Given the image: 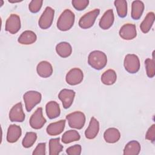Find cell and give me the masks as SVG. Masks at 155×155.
<instances>
[{
	"mask_svg": "<svg viewBox=\"0 0 155 155\" xmlns=\"http://www.w3.org/2000/svg\"><path fill=\"white\" fill-rule=\"evenodd\" d=\"M25 114L21 102L15 104L9 112V119L11 122H22L25 120Z\"/></svg>",
	"mask_w": 155,
	"mask_h": 155,
	"instance_id": "12",
	"label": "cell"
},
{
	"mask_svg": "<svg viewBox=\"0 0 155 155\" xmlns=\"http://www.w3.org/2000/svg\"><path fill=\"white\" fill-rule=\"evenodd\" d=\"M100 10L96 8L83 15L79 21V25L83 29H87L91 27L97 16L99 15Z\"/></svg>",
	"mask_w": 155,
	"mask_h": 155,
	"instance_id": "6",
	"label": "cell"
},
{
	"mask_svg": "<svg viewBox=\"0 0 155 155\" xmlns=\"http://www.w3.org/2000/svg\"><path fill=\"white\" fill-rule=\"evenodd\" d=\"M117 79L116 73L112 69L105 71L101 76L102 82L107 85H111L115 83Z\"/></svg>",
	"mask_w": 155,
	"mask_h": 155,
	"instance_id": "26",
	"label": "cell"
},
{
	"mask_svg": "<svg viewBox=\"0 0 155 155\" xmlns=\"http://www.w3.org/2000/svg\"><path fill=\"white\" fill-rule=\"evenodd\" d=\"M74 19L73 12L69 9H65L58 19L57 27L61 31H67L73 27Z\"/></svg>",
	"mask_w": 155,
	"mask_h": 155,
	"instance_id": "2",
	"label": "cell"
},
{
	"mask_svg": "<svg viewBox=\"0 0 155 155\" xmlns=\"http://www.w3.org/2000/svg\"><path fill=\"white\" fill-rule=\"evenodd\" d=\"M117 15L120 18H124L127 15V2L125 0H116L114 2Z\"/></svg>",
	"mask_w": 155,
	"mask_h": 155,
	"instance_id": "29",
	"label": "cell"
},
{
	"mask_svg": "<svg viewBox=\"0 0 155 155\" xmlns=\"http://www.w3.org/2000/svg\"><path fill=\"white\" fill-rule=\"evenodd\" d=\"M42 3L43 1L42 0H32L28 5L30 11L34 13L38 12L42 5Z\"/></svg>",
	"mask_w": 155,
	"mask_h": 155,
	"instance_id": "32",
	"label": "cell"
},
{
	"mask_svg": "<svg viewBox=\"0 0 155 155\" xmlns=\"http://www.w3.org/2000/svg\"><path fill=\"white\" fill-rule=\"evenodd\" d=\"M145 65L146 69V73L147 76L152 78L155 75V65H154V58L153 59L147 58L145 61Z\"/></svg>",
	"mask_w": 155,
	"mask_h": 155,
	"instance_id": "31",
	"label": "cell"
},
{
	"mask_svg": "<svg viewBox=\"0 0 155 155\" xmlns=\"http://www.w3.org/2000/svg\"><path fill=\"white\" fill-rule=\"evenodd\" d=\"M99 131V123L94 117L90 119L89 125L85 131V136L88 139H93L96 137Z\"/></svg>",
	"mask_w": 155,
	"mask_h": 155,
	"instance_id": "15",
	"label": "cell"
},
{
	"mask_svg": "<svg viewBox=\"0 0 155 155\" xmlns=\"http://www.w3.org/2000/svg\"><path fill=\"white\" fill-rule=\"evenodd\" d=\"M66 153L68 155H80L81 153V146L79 144H76L70 147L67 148Z\"/></svg>",
	"mask_w": 155,
	"mask_h": 155,
	"instance_id": "34",
	"label": "cell"
},
{
	"mask_svg": "<svg viewBox=\"0 0 155 155\" xmlns=\"http://www.w3.org/2000/svg\"><path fill=\"white\" fill-rule=\"evenodd\" d=\"M63 146L60 143V138L51 139L49 140V154L58 155L62 150Z\"/></svg>",
	"mask_w": 155,
	"mask_h": 155,
	"instance_id": "27",
	"label": "cell"
},
{
	"mask_svg": "<svg viewBox=\"0 0 155 155\" xmlns=\"http://www.w3.org/2000/svg\"><path fill=\"white\" fill-rule=\"evenodd\" d=\"M144 10V4L140 1H134L131 4V16L133 19H140Z\"/></svg>",
	"mask_w": 155,
	"mask_h": 155,
	"instance_id": "22",
	"label": "cell"
},
{
	"mask_svg": "<svg viewBox=\"0 0 155 155\" xmlns=\"http://www.w3.org/2000/svg\"><path fill=\"white\" fill-rule=\"evenodd\" d=\"M65 120H60L58 122L51 123L47 127V133L50 136L59 135L63 131L65 128Z\"/></svg>",
	"mask_w": 155,
	"mask_h": 155,
	"instance_id": "18",
	"label": "cell"
},
{
	"mask_svg": "<svg viewBox=\"0 0 155 155\" xmlns=\"http://www.w3.org/2000/svg\"><path fill=\"white\" fill-rule=\"evenodd\" d=\"M47 120L42 115V108L39 107L30 117L29 122L31 128L38 130L41 128Z\"/></svg>",
	"mask_w": 155,
	"mask_h": 155,
	"instance_id": "8",
	"label": "cell"
},
{
	"mask_svg": "<svg viewBox=\"0 0 155 155\" xmlns=\"http://www.w3.org/2000/svg\"><path fill=\"white\" fill-rule=\"evenodd\" d=\"M114 16L113 10L109 9L107 10L99 21V27L103 30H107L110 28L114 22Z\"/></svg>",
	"mask_w": 155,
	"mask_h": 155,
	"instance_id": "14",
	"label": "cell"
},
{
	"mask_svg": "<svg viewBox=\"0 0 155 155\" xmlns=\"http://www.w3.org/2000/svg\"><path fill=\"white\" fill-rule=\"evenodd\" d=\"M36 71L39 76L46 78L52 74L53 67L50 62L46 61H43L38 64Z\"/></svg>",
	"mask_w": 155,
	"mask_h": 155,
	"instance_id": "17",
	"label": "cell"
},
{
	"mask_svg": "<svg viewBox=\"0 0 155 155\" xmlns=\"http://www.w3.org/2000/svg\"><path fill=\"white\" fill-rule=\"evenodd\" d=\"M37 139V134L35 132H27L26 133L23 140L22 144L24 148L31 147L36 142Z\"/></svg>",
	"mask_w": 155,
	"mask_h": 155,
	"instance_id": "30",
	"label": "cell"
},
{
	"mask_svg": "<svg viewBox=\"0 0 155 155\" xmlns=\"http://www.w3.org/2000/svg\"><path fill=\"white\" fill-rule=\"evenodd\" d=\"M120 137L119 131L116 128H109L104 133V138L106 142L113 143L117 142Z\"/></svg>",
	"mask_w": 155,
	"mask_h": 155,
	"instance_id": "20",
	"label": "cell"
},
{
	"mask_svg": "<svg viewBox=\"0 0 155 155\" xmlns=\"http://www.w3.org/2000/svg\"><path fill=\"white\" fill-rule=\"evenodd\" d=\"M54 14V10L50 7H47L39 19V27L44 30L48 28L52 24Z\"/></svg>",
	"mask_w": 155,
	"mask_h": 155,
	"instance_id": "7",
	"label": "cell"
},
{
	"mask_svg": "<svg viewBox=\"0 0 155 155\" xmlns=\"http://www.w3.org/2000/svg\"><path fill=\"white\" fill-rule=\"evenodd\" d=\"M21 20L18 15L11 14L5 22V30L11 34L16 33L21 28Z\"/></svg>",
	"mask_w": 155,
	"mask_h": 155,
	"instance_id": "10",
	"label": "cell"
},
{
	"mask_svg": "<svg viewBox=\"0 0 155 155\" xmlns=\"http://www.w3.org/2000/svg\"><path fill=\"white\" fill-rule=\"evenodd\" d=\"M81 138L79 133L73 130L65 131L62 136V142L64 143H69L74 141L79 140Z\"/></svg>",
	"mask_w": 155,
	"mask_h": 155,
	"instance_id": "28",
	"label": "cell"
},
{
	"mask_svg": "<svg viewBox=\"0 0 155 155\" xmlns=\"http://www.w3.org/2000/svg\"><path fill=\"white\" fill-rule=\"evenodd\" d=\"M124 65L126 71L130 73L134 74L139 70L140 61L137 55L128 54L125 57Z\"/></svg>",
	"mask_w": 155,
	"mask_h": 155,
	"instance_id": "5",
	"label": "cell"
},
{
	"mask_svg": "<svg viewBox=\"0 0 155 155\" xmlns=\"http://www.w3.org/2000/svg\"><path fill=\"white\" fill-rule=\"evenodd\" d=\"M45 143H39L33 152V155H45Z\"/></svg>",
	"mask_w": 155,
	"mask_h": 155,
	"instance_id": "36",
	"label": "cell"
},
{
	"mask_svg": "<svg viewBox=\"0 0 155 155\" xmlns=\"http://www.w3.org/2000/svg\"><path fill=\"white\" fill-rule=\"evenodd\" d=\"M56 51L61 57L67 58L71 55L72 48L68 42H61L56 45Z\"/></svg>",
	"mask_w": 155,
	"mask_h": 155,
	"instance_id": "23",
	"label": "cell"
},
{
	"mask_svg": "<svg viewBox=\"0 0 155 155\" xmlns=\"http://www.w3.org/2000/svg\"><path fill=\"white\" fill-rule=\"evenodd\" d=\"M22 134L21 128L15 124L10 125L7 130V140L10 143L16 142L21 137Z\"/></svg>",
	"mask_w": 155,
	"mask_h": 155,
	"instance_id": "16",
	"label": "cell"
},
{
	"mask_svg": "<svg viewBox=\"0 0 155 155\" xmlns=\"http://www.w3.org/2000/svg\"><path fill=\"white\" fill-rule=\"evenodd\" d=\"M88 63L96 70H101L107 63V57L105 53L100 50L91 51L88 57Z\"/></svg>",
	"mask_w": 155,
	"mask_h": 155,
	"instance_id": "1",
	"label": "cell"
},
{
	"mask_svg": "<svg viewBox=\"0 0 155 155\" xmlns=\"http://www.w3.org/2000/svg\"><path fill=\"white\" fill-rule=\"evenodd\" d=\"M37 39L36 35L31 30H26L22 32L18 38V41L23 45H30L33 44Z\"/></svg>",
	"mask_w": 155,
	"mask_h": 155,
	"instance_id": "21",
	"label": "cell"
},
{
	"mask_svg": "<svg viewBox=\"0 0 155 155\" xmlns=\"http://www.w3.org/2000/svg\"><path fill=\"white\" fill-rule=\"evenodd\" d=\"M24 101L26 110L30 111L37 104H39L42 96L41 94L36 91H27L23 96Z\"/></svg>",
	"mask_w": 155,
	"mask_h": 155,
	"instance_id": "4",
	"label": "cell"
},
{
	"mask_svg": "<svg viewBox=\"0 0 155 155\" xmlns=\"http://www.w3.org/2000/svg\"><path fill=\"white\" fill-rule=\"evenodd\" d=\"M120 36L125 40H131L136 38L137 31L136 25L133 24H125L119 30Z\"/></svg>",
	"mask_w": 155,
	"mask_h": 155,
	"instance_id": "13",
	"label": "cell"
},
{
	"mask_svg": "<svg viewBox=\"0 0 155 155\" xmlns=\"http://www.w3.org/2000/svg\"><path fill=\"white\" fill-rule=\"evenodd\" d=\"M145 139L154 142L155 140V125L153 124L147 131L145 134Z\"/></svg>",
	"mask_w": 155,
	"mask_h": 155,
	"instance_id": "35",
	"label": "cell"
},
{
	"mask_svg": "<svg viewBox=\"0 0 155 155\" xmlns=\"http://www.w3.org/2000/svg\"><path fill=\"white\" fill-rule=\"evenodd\" d=\"M74 96L75 92L73 90L65 88L62 90L58 94V97L61 101L63 107L65 109L71 107L73 102Z\"/></svg>",
	"mask_w": 155,
	"mask_h": 155,
	"instance_id": "11",
	"label": "cell"
},
{
	"mask_svg": "<svg viewBox=\"0 0 155 155\" xmlns=\"http://www.w3.org/2000/svg\"><path fill=\"white\" fill-rule=\"evenodd\" d=\"M140 145L136 140L129 142L124 149V155H137L140 151Z\"/></svg>",
	"mask_w": 155,
	"mask_h": 155,
	"instance_id": "24",
	"label": "cell"
},
{
	"mask_svg": "<svg viewBox=\"0 0 155 155\" xmlns=\"http://www.w3.org/2000/svg\"><path fill=\"white\" fill-rule=\"evenodd\" d=\"M68 125L72 128L81 130L83 128L85 123V114L79 111L71 113L66 116Z\"/></svg>",
	"mask_w": 155,
	"mask_h": 155,
	"instance_id": "3",
	"label": "cell"
},
{
	"mask_svg": "<svg viewBox=\"0 0 155 155\" xmlns=\"http://www.w3.org/2000/svg\"><path fill=\"white\" fill-rule=\"evenodd\" d=\"M73 6L79 11L84 10L89 4L88 0H73L71 1Z\"/></svg>",
	"mask_w": 155,
	"mask_h": 155,
	"instance_id": "33",
	"label": "cell"
},
{
	"mask_svg": "<svg viewBox=\"0 0 155 155\" xmlns=\"http://www.w3.org/2000/svg\"><path fill=\"white\" fill-rule=\"evenodd\" d=\"M84 78L82 71L78 68L71 69L66 74L65 80L68 84L70 85H76L80 84Z\"/></svg>",
	"mask_w": 155,
	"mask_h": 155,
	"instance_id": "9",
	"label": "cell"
},
{
	"mask_svg": "<svg viewBox=\"0 0 155 155\" xmlns=\"http://www.w3.org/2000/svg\"><path fill=\"white\" fill-rule=\"evenodd\" d=\"M45 111L48 117L50 119L58 117L61 113V109L59 105L55 101L48 102L46 104Z\"/></svg>",
	"mask_w": 155,
	"mask_h": 155,
	"instance_id": "19",
	"label": "cell"
},
{
	"mask_svg": "<svg viewBox=\"0 0 155 155\" xmlns=\"http://www.w3.org/2000/svg\"><path fill=\"white\" fill-rule=\"evenodd\" d=\"M154 13L153 12H151L147 13V16H145V19L142 22L140 25V30L143 33H147L150 30L154 23Z\"/></svg>",
	"mask_w": 155,
	"mask_h": 155,
	"instance_id": "25",
	"label": "cell"
}]
</instances>
